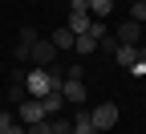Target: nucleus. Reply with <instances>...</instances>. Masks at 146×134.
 Here are the masks:
<instances>
[{
    "instance_id": "nucleus-3",
    "label": "nucleus",
    "mask_w": 146,
    "mask_h": 134,
    "mask_svg": "<svg viewBox=\"0 0 146 134\" xmlns=\"http://www.w3.org/2000/svg\"><path fill=\"white\" fill-rule=\"evenodd\" d=\"M53 61H57V45L49 37H36L33 49H29V65H53Z\"/></svg>"
},
{
    "instance_id": "nucleus-14",
    "label": "nucleus",
    "mask_w": 146,
    "mask_h": 134,
    "mask_svg": "<svg viewBox=\"0 0 146 134\" xmlns=\"http://www.w3.org/2000/svg\"><path fill=\"white\" fill-rule=\"evenodd\" d=\"M110 12H114V0H89V16L102 21V16H110Z\"/></svg>"
},
{
    "instance_id": "nucleus-10",
    "label": "nucleus",
    "mask_w": 146,
    "mask_h": 134,
    "mask_svg": "<svg viewBox=\"0 0 146 134\" xmlns=\"http://www.w3.org/2000/svg\"><path fill=\"white\" fill-rule=\"evenodd\" d=\"M114 61H118V65H126V69H130V65L138 61V45H118V49H114Z\"/></svg>"
},
{
    "instance_id": "nucleus-2",
    "label": "nucleus",
    "mask_w": 146,
    "mask_h": 134,
    "mask_svg": "<svg viewBox=\"0 0 146 134\" xmlns=\"http://www.w3.org/2000/svg\"><path fill=\"white\" fill-rule=\"evenodd\" d=\"M89 122H94V130H102V134L114 130L118 126V106L114 102H98L94 110H89Z\"/></svg>"
},
{
    "instance_id": "nucleus-17",
    "label": "nucleus",
    "mask_w": 146,
    "mask_h": 134,
    "mask_svg": "<svg viewBox=\"0 0 146 134\" xmlns=\"http://www.w3.org/2000/svg\"><path fill=\"white\" fill-rule=\"evenodd\" d=\"M49 122H53V134H69V126H73V122L61 118V114H57V118H49Z\"/></svg>"
},
{
    "instance_id": "nucleus-18",
    "label": "nucleus",
    "mask_w": 146,
    "mask_h": 134,
    "mask_svg": "<svg viewBox=\"0 0 146 134\" xmlns=\"http://www.w3.org/2000/svg\"><path fill=\"white\" fill-rule=\"evenodd\" d=\"M130 73H134V77H146V57H142V53H138V61L130 65Z\"/></svg>"
},
{
    "instance_id": "nucleus-4",
    "label": "nucleus",
    "mask_w": 146,
    "mask_h": 134,
    "mask_svg": "<svg viewBox=\"0 0 146 134\" xmlns=\"http://www.w3.org/2000/svg\"><path fill=\"white\" fill-rule=\"evenodd\" d=\"M16 122H21V126H36V122H45L41 98H25L21 106H16Z\"/></svg>"
},
{
    "instance_id": "nucleus-19",
    "label": "nucleus",
    "mask_w": 146,
    "mask_h": 134,
    "mask_svg": "<svg viewBox=\"0 0 146 134\" xmlns=\"http://www.w3.org/2000/svg\"><path fill=\"white\" fill-rule=\"evenodd\" d=\"M138 53H142V57H146V41H142V45H138Z\"/></svg>"
},
{
    "instance_id": "nucleus-12",
    "label": "nucleus",
    "mask_w": 146,
    "mask_h": 134,
    "mask_svg": "<svg viewBox=\"0 0 146 134\" xmlns=\"http://www.w3.org/2000/svg\"><path fill=\"white\" fill-rule=\"evenodd\" d=\"M73 37H77V33H69V29H57V33L49 37V41L57 45V53H65V49H73Z\"/></svg>"
},
{
    "instance_id": "nucleus-6",
    "label": "nucleus",
    "mask_w": 146,
    "mask_h": 134,
    "mask_svg": "<svg viewBox=\"0 0 146 134\" xmlns=\"http://www.w3.org/2000/svg\"><path fill=\"white\" fill-rule=\"evenodd\" d=\"M114 37H118V45H142V41H146L138 21H122V29H118Z\"/></svg>"
},
{
    "instance_id": "nucleus-1",
    "label": "nucleus",
    "mask_w": 146,
    "mask_h": 134,
    "mask_svg": "<svg viewBox=\"0 0 146 134\" xmlns=\"http://www.w3.org/2000/svg\"><path fill=\"white\" fill-rule=\"evenodd\" d=\"M21 81H25V93H29V98H45V93L61 89V77L49 65H33L29 73H21Z\"/></svg>"
},
{
    "instance_id": "nucleus-13",
    "label": "nucleus",
    "mask_w": 146,
    "mask_h": 134,
    "mask_svg": "<svg viewBox=\"0 0 146 134\" xmlns=\"http://www.w3.org/2000/svg\"><path fill=\"white\" fill-rule=\"evenodd\" d=\"M69 134H94V122H89V110H81L77 118H73V126H69Z\"/></svg>"
},
{
    "instance_id": "nucleus-8",
    "label": "nucleus",
    "mask_w": 146,
    "mask_h": 134,
    "mask_svg": "<svg viewBox=\"0 0 146 134\" xmlns=\"http://www.w3.org/2000/svg\"><path fill=\"white\" fill-rule=\"evenodd\" d=\"M73 53L94 57V53H98V37H94V33H77V37H73Z\"/></svg>"
},
{
    "instance_id": "nucleus-16",
    "label": "nucleus",
    "mask_w": 146,
    "mask_h": 134,
    "mask_svg": "<svg viewBox=\"0 0 146 134\" xmlns=\"http://www.w3.org/2000/svg\"><path fill=\"white\" fill-rule=\"evenodd\" d=\"M130 21L146 25V0H134V4H130Z\"/></svg>"
},
{
    "instance_id": "nucleus-15",
    "label": "nucleus",
    "mask_w": 146,
    "mask_h": 134,
    "mask_svg": "<svg viewBox=\"0 0 146 134\" xmlns=\"http://www.w3.org/2000/svg\"><path fill=\"white\" fill-rule=\"evenodd\" d=\"M21 73H25V69H21ZM21 73H16V81H12V89H8V98H12L16 106H21V102L29 98V93H25V81H21Z\"/></svg>"
},
{
    "instance_id": "nucleus-9",
    "label": "nucleus",
    "mask_w": 146,
    "mask_h": 134,
    "mask_svg": "<svg viewBox=\"0 0 146 134\" xmlns=\"http://www.w3.org/2000/svg\"><path fill=\"white\" fill-rule=\"evenodd\" d=\"M61 106H65L61 89H53V93H45V98H41V110H45V118H57V114H61Z\"/></svg>"
},
{
    "instance_id": "nucleus-7",
    "label": "nucleus",
    "mask_w": 146,
    "mask_h": 134,
    "mask_svg": "<svg viewBox=\"0 0 146 134\" xmlns=\"http://www.w3.org/2000/svg\"><path fill=\"white\" fill-rule=\"evenodd\" d=\"M89 25H94V21H89V12H85V8H69V21H65L69 33H89Z\"/></svg>"
},
{
    "instance_id": "nucleus-20",
    "label": "nucleus",
    "mask_w": 146,
    "mask_h": 134,
    "mask_svg": "<svg viewBox=\"0 0 146 134\" xmlns=\"http://www.w3.org/2000/svg\"><path fill=\"white\" fill-rule=\"evenodd\" d=\"M94 134H102V130H94Z\"/></svg>"
},
{
    "instance_id": "nucleus-11",
    "label": "nucleus",
    "mask_w": 146,
    "mask_h": 134,
    "mask_svg": "<svg viewBox=\"0 0 146 134\" xmlns=\"http://www.w3.org/2000/svg\"><path fill=\"white\" fill-rule=\"evenodd\" d=\"M33 41H36V33H33V29H25V33H21V41H16V61H29Z\"/></svg>"
},
{
    "instance_id": "nucleus-5",
    "label": "nucleus",
    "mask_w": 146,
    "mask_h": 134,
    "mask_svg": "<svg viewBox=\"0 0 146 134\" xmlns=\"http://www.w3.org/2000/svg\"><path fill=\"white\" fill-rule=\"evenodd\" d=\"M61 98H65V102H73V106H85L89 89H85V81H81V77H61Z\"/></svg>"
}]
</instances>
